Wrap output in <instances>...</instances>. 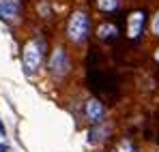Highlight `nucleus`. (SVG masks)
I'll return each mask as SVG.
<instances>
[{
	"mask_svg": "<svg viewBox=\"0 0 159 152\" xmlns=\"http://www.w3.org/2000/svg\"><path fill=\"white\" fill-rule=\"evenodd\" d=\"M41 62H43L41 43H37V41H28L26 45H24V51H22V64H24L26 73H28V75L37 73V69L41 67Z\"/></svg>",
	"mask_w": 159,
	"mask_h": 152,
	"instance_id": "1",
	"label": "nucleus"
},
{
	"mask_svg": "<svg viewBox=\"0 0 159 152\" xmlns=\"http://www.w3.org/2000/svg\"><path fill=\"white\" fill-rule=\"evenodd\" d=\"M67 34L73 43H82L88 34V17L84 11H75L71 17H69V24H67Z\"/></svg>",
	"mask_w": 159,
	"mask_h": 152,
	"instance_id": "2",
	"label": "nucleus"
},
{
	"mask_svg": "<svg viewBox=\"0 0 159 152\" xmlns=\"http://www.w3.org/2000/svg\"><path fill=\"white\" fill-rule=\"evenodd\" d=\"M50 71H52V75L60 77L65 75L67 71H69V60H67V54L62 47H56L52 51V56H50Z\"/></svg>",
	"mask_w": 159,
	"mask_h": 152,
	"instance_id": "3",
	"label": "nucleus"
},
{
	"mask_svg": "<svg viewBox=\"0 0 159 152\" xmlns=\"http://www.w3.org/2000/svg\"><path fill=\"white\" fill-rule=\"evenodd\" d=\"M142 28H144V13L142 11H133L129 15V22H127V37L129 39H138L142 34Z\"/></svg>",
	"mask_w": 159,
	"mask_h": 152,
	"instance_id": "4",
	"label": "nucleus"
},
{
	"mask_svg": "<svg viewBox=\"0 0 159 152\" xmlns=\"http://www.w3.org/2000/svg\"><path fill=\"white\" fill-rule=\"evenodd\" d=\"M17 13H20V9H17V4L13 0H0V17L2 20L15 22L17 20Z\"/></svg>",
	"mask_w": 159,
	"mask_h": 152,
	"instance_id": "5",
	"label": "nucleus"
},
{
	"mask_svg": "<svg viewBox=\"0 0 159 152\" xmlns=\"http://www.w3.org/2000/svg\"><path fill=\"white\" fill-rule=\"evenodd\" d=\"M86 116H88L90 122H99L103 118V105L97 99H90V101L86 103Z\"/></svg>",
	"mask_w": 159,
	"mask_h": 152,
	"instance_id": "6",
	"label": "nucleus"
},
{
	"mask_svg": "<svg viewBox=\"0 0 159 152\" xmlns=\"http://www.w3.org/2000/svg\"><path fill=\"white\" fill-rule=\"evenodd\" d=\"M97 34H99L101 39H112V37H116V26L101 24V26H99V30H97Z\"/></svg>",
	"mask_w": 159,
	"mask_h": 152,
	"instance_id": "7",
	"label": "nucleus"
},
{
	"mask_svg": "<svg viewBox=\"0 0 159 152\" xmlns=\"http://www.w3.org/2000/svg\"><path fill=\"white\" fill-rule=\"evenodd\" d=\"M97 7L101 11H114L118 7V0H97Z\"/></svg>",
	"mask_w": 159,
	"mask_h": 152,
	"instance_id": "8",
	"label": "nucleus"
},
{
	"mask_svg": "<svg viewBox=\"0 0 159 152\" xmlns=\"http://www.w3.org/2000/svg\"><path fill=\"white\" fill-rule=\"evenodd\" d=\"M151 28H153V34L159 37V11L155 13V17H153V26H151Z\"/></svg>",
	"mask_w": 159,
	"mask_h": 152,
	"instance_id": "9",
	"label": "nucleus"
},
{
	"mask_svg": "<svg viewBox=\"0 0 159 152\" xmlns=\"http://www.w3.org/2000/svg\"><path fill=\"white\" fill-rule=\"evenodd\" d=\"M116 152H133V148H131L129 141H123V144L118 146V150H116Z\"/></svg>",
	"mask_w": 159,
	"mask_h": 152,
	"instance_id": "10",
	"label": "nucleus"
},
{
	"mask_svg": "<svg viewBox=\"0 0 159 152\" xmlns=\"http://www.w3.org/2000/svg\"><path fill=\"white\" fill-rule=\"evenodd\" d=\"M4 133H7V131H4V124L0 122V135H4Z\"/></svg>",
	"mask_w": 159,
	"mask_h": 152,
	"instance_id": "11",
	"label": "nucleus"
},
{
	"mask_svg": "<svg viewBox=\"0 0 159 152\" xmlns=\"http://www.w3.org/2000/svg\"><path fill=\"white\" fill-rule=\"evenodd\" d=\"M155 60H157V62H159V50H157V54H155Z\"/></svg>",
	"mask_w": 159,
	"mask_h": 152,
	"instance_id": "12",
	"label": "nucleus"
},
{
	"mask_svg": "<svg viewBox=\"0 0 159 152\" xmlns=\"http://www.w3.org/2000/svg\"><path fill=\"white\" fill-rule=\"evenodd\" d=\"M0 152H2V150H0Z\"/></svg>",
	"mask_w": 159,
	"mask_h": 152,
	"instance_id": "13",
	"label": "nucleus"
}]
</instances>
